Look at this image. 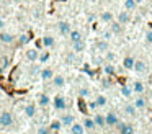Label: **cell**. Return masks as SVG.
<instances>
[{"mask_svg": "<svg viewBox=\"0 0 152 134\" xmlns=\"http://www.w3.org/2000/svg\"><path fill=\"white\" fill-rule=\"evenodd\" d=\"M132 70H134L137 75H144V74H147V70H149V65H147V62H145L144 59H136V62H134V67H132Z\"/></svg>", "mask_w": 152, "mask_h": 134, "instance_id": "6da1fadb", "label": "cell"}, {"mask_svg": "<svg viewBox=\"0 0 152 134\" xmlns=\"http://www.w3.org/2000/svg\"><path fill=\"white\" fill-rule=\"evenodd\" d=\"M13 124V114L10 111H2L0 113V126L2 127H10Z\"/></svg>", "mask_w": 152, "mask_h": 134, "instance_id": "7a4b0ae2", "label": "cell"}, {"mask_svg": "<svg viewBox=\"0 0 152 134\" xmlns=\"http://www.w3.org/2000/svg\"><path fill=\"white\" fill-rule=\"evenodd\" d=\"M116 129H118L119 134H134L136 133L132 124H126V123H123V121H119V123L116 124Z\"/></svg>", "mask_w": 152, "mask_h": 134, "instance_id": "3957f363", "label": "cell"}, {"mask_svg": "<svg viewBox=\"0 0 152 134\" xmlns=\"http://www.w3.org/2000/svg\"><path fill=\"white\" fill-rule=\"evenodd\" d=\"M53 106H54V110H56V111H64V110L67 108V101H66V98L61 97V95H57V97L53 100Z\"/></svg>", "mask_w": 152, "mask_h": 134, "instance_id": "277c9868", "label": "cell"}, {"mask_svg": "<svg viewBox=\"0 0 152 134\" xmlns=\"http://www.w3.org/2000/svg\"><path fill=\"white\" fill-rule=\"evenodd\" d=\"M105 121H106V127H116V124L119 123V118L116 113L110 111V113L105 114Z\"/></svg>", "mask_w": 152, "mask_h": 134, "instance_id": "5b68a950", "label": "cell"}, {"mask_svg": "<svg viewBox=\"0 0 152 134\" xmlns=\"http://www.w3.org/2000/svg\"><path fill=\"white\" fill-rule=\"evenodd\" d=\"M57 29H59L61 36H69L70 31H72L69 21H59V23H57Z\"/></svg>", "mask_w": 152, "mask_h": 134, "instance_id": "8992f818", "label": "cell"}, {"mask_svg": "<svg viewBox=\"0 0 152 134\" xmlns=\"http://www.w3.org/2000/svg\"><path fill=\"white\" fill-rule=\"evenodd\" d=\"M116 21H119L121 25H128V23L131 21V12H128V10L119 12L118 16H116Z\"/></svg>", "mask_w": 152, "mask_h": 134, "instance_id": "52a82bcc", "label": "cell"}, {"mask_svg": "<svg viewBox=\"0 0 152 134\" xmlns=\"http://www.w3.org/2000/svg\"><path fill=\"white\" fill-rule=\"evenodd\" d=\"M39 77H41V80H44V82L53 80V77H54V70H53L51 67H44V69H41V70H39Z\"/></svg>", "mask_w": 152, "mask_h": 134, "instance_id": "ba28073f", "label": "cell"}, {"mask_svg": "<svg viewBox=\"0 0 152 134\" xmlns=\"http://www.w3.org/2000/svg\"><path fill=\"white\" fill-rule=\"evenodd\" d=\"M25 56H26V59L30 62H36L38 59H39V51H38V49H34V48H30V49H26V51H25Z\"/></svg>", "mask_w": 152, "mask_h": 134, "instance_id": "9c48e42d", "label": "cell"}, {"mask_svg": "<svg viewBox=\"0 0 152 134\" xmlns=\"http://www.w3.org/2000/svg\"><path fill=\"white\" fill-rule=\"evenodd\" d=\"M132 105L137 108V111L145 110V108H147V100H145V97H142V95H137V98L132 101Z\"/></svg>", "mask_w": 152, "mask_h": 134, "instance_id": "30bf717a", "label": "cell"}, {"mask_svg": "<svg viewBox=\"0 0 152 134\" xmlns=\"http://www.w3.org/2000/svg\"><path fill=\"white\" fill-rule=\"evenodd\" d=\"M95 48H96V51H98V52L105 54V52L110 49V41H106V39H103V38H102V39H98V41H96Z\"/></svg>", "mask_w": 152, "mask_h": 134, "instance_id": "8fae6325", "label": "cell"}, {"mask_svg": "<svg viewBox=\"0 0 152 134\" xmlns=\"http://www.w3.org/2000/svg\"><path fill=\"white\" fill-rule=\"evenodd\" d=\"M0 42H4V44H13V42H15V36L12 34V33L2 31V33H0Z\"/></svg>", "mask_w": 152, "mask_h": 134, "instance_id": "7c38bea8", "label": "cell"}, {"mask_svg": "<svg viewBox=\"0 0 152 134\" xmlns=\"http://www.w3.org/2000/svg\"><path fill=\"white\" fill-rule=\"evenodd\" d=\"M103 72H105V75H108V77H113V75L116 74L115 62H105V64H103Z\"/></svg>", "mask_w": 152, "mask_h": 134, "instance_id": "4fadbf2b", "label": "cell"}, {"mask_svg": "<svg viewBox=\"0 0 152 134\" xmlns=\"http://www.w3.org/2000/svg\"><path fill=\"white\" fill-rule=\"evenodd\" d=\"M85 126H83V123H74L72 126H70V134H85Z\"/></svg>", "mask_w": 152, "mask_h": 134, "instance_id": "5bb4252c", "label": "cell"}, {"mask_svg": "<svg viewBox=\"0 0 152 134\" xmlns=\"http://www.w3.org/2000/svg\"><path fill=\"white\" fill-rule=\"evenodd\" d=\"M123 110H124L126 116H129V118H136V114H137V108H136L132 103H126Z\"/></svg>", "mask_w": 152, "mask_h": 134, "instance_id": "9a60e30c", "label": "cell"}, {"mask_svg": "<svg viewBox=\"0 0 152 134\" xmlns=\"http://www.w3.org/2000/svg\"><path fill=\"white\" fill-rule=\"evenodd\" d=\"M61 121H62V124L64 126H72L74 123H75V116L74 114H70V113H64L62 116H61Z\"/></svg>", "mask_w": 152, "mask_h": 134, "instance_id": "2e32d148", "label": "cell"}, {"mask_svg": "<svg viewBox=\"0 0 152 134\" xmlns=\"http://www.w3.org/2000/svg\"><path fill=\"white\" fill-rule=\"evenodd\" d=\"M38 105H39L41 108H48L51 105V98L48 93H41L39 97H38Z\"/></svg>", "mask_w": 152, "mask_h": 134, "instance_id": "e0dca14e", "label": "cell"}, {"mask_svg": "<svg viewBox=\"0 0 152 134\" xmlns=\"http://www.w3.org/2000/svg\"><path fill=\"white\" fill-rule=\"evenodd\" d=\"M87 49V44H85V41H75V42H72V51L75 52V54H80V52H83Z\"/></svg>", "mask_w": 152, "mask_h": 134, "instance_id": "ac0fdd59", "label": "cell"}, {"mask_svg": "<svg viewBox=\"0 0 152 134\" xmlns=\"http://www.w3.org/2000/svg\"><path fill=\"white\" fill-rule=\"evenodd\" d=\"M41 44H43L46 49H49V48H53V46L56 44V39H54L51 34H46V36L41 38Z\"/></svg>", "mask_w": 152, "mask_h": 134, "instance_id": "d6986e66", "label": "cell"}, {"mask_svg": "<svg viewBox=\"0 0 152 134\" xmlns=\"http://www.w3.org/2000/svg\"><path fill=\"white\" fill-rule=\"evenodd\" d=\"M132 92L134 93H137V95H142L145 92V85H144V82H141V80H136L134 83H132Z\"/></svg>", "mask_w": 152, "mask_h": 134, "instance_id": "ffe728a7", "label": "cell"}, {"mask_svg": "<svg viewBox=\"0 0 152 134\" xmlns=\"http://www.w3.org/2000/svg\"><path fill=\"white\" fill-rule=\"evenodd\" d=\"M93 121H95L96 127H100V129H103V127H106V121H105V114H100L96 113L95 116H93Z\"/></svg>", "mask_w": 152, "mask_h": 134, "instance_id": "44dd1931", "label": "cell"}, {"mask_svg": "<svg viewBox=\"0 0 152 134\" xmlns=\"http://www.w3.org/2000/svg\"><path fill=\"white\" fill-rule=\"evenodd\" d=\"M134 62H136V59L132 57V56H126V57L123 59V67H124L126 70H132V67H134Z\"/></svg>", "mask_w": 152, "mask_h": 134, "instance_id": "7402d4cb", "label": "cell"}, {"mask_svg": "<svg viewBox=\"0 0 152 134\" xmlns=\"http://www.w3.org/2000/svg\"><path fill=\"white\" fill-rule=\"evenodd\" d=\"M123 26L119 21H111L110 23V29L113 31V34H123Z\"/></svg>", "mask_w": 152, "mask_h": 134, "instance_id": "603a6c76", "label": "cell"}, {"mask_svg": "<svg viewBox=\"0 0 152 134\" xmlns=\"http://www.w3.org/2000/svg\"><path fill=\"white\" fill-rule=\"evenodd\" d=\"M53 85L56 88H62L66 85V77L64 75H54L53 77Z\"/></svg>", "mask_w": 152, "mask_h": 134, "instance_id": "cb8c5ba5", "label": "cell"}, {"mask_svg": "<svg viewBox=\"0 0 152 134\" xmlns=\"http://www.w3.org/2000/svg\"><path fill=\"white\" fill-rule=\"evenodd\" d=\"M25 114H26L28 118H34V116H36V105H34V103H28L26 106H25Z\"/></svg>", "mask_w": 152, "mask_h": 134, "instance_id": "d4e9b609", "label": "cell"}, {"mask_svg": "<svg viewBox=\"0 0 152 134\" xmlns=\"http://www.w3.org/2000/svg\"><path fill=\"white\" fill-rule=\"evenodd\" d=\"M83 126H85V129H87V131H93V129H96L95 121H93V118H90V116H85V119H83Z\"/></svg>", "mask_w": 152, "mask_h": 134, "instance_id": "484cf974", "label": "cell"}, {"mask_svg": "<svg viewBox=\"0 0 152 134\" xmlns=\"http://www.w3.org/2000/svg\"><path fill=\"white\" fill-rule=\"evenodd\" d=\"M100 20H102L103 23H111L113 21V13L110 12V10H105V12L100 13Z\"/></svg>", "mask_w": 152, "mask_h": 134, "instance_id": "4316f807", "label": "cell"}, {"mask_svg": "<svg viewBox=\"0 0 152 134\" xmlns=\"http://www.w3.org/2000/svg\"><path fill=\"white\" fill-rule=\"evenodd\" d=\"M69 38H70V41H72V42H75V41H82L83 36H82V33H80L79 29H72L70 34H69Z\"/></svg>", "mask_w": 152, "mask_h": 134, "instance_id": "83f0119b", "label": "cell"}, {"mask_svg": "<svg viewBox=\"0 0 152 134\" xmlns=\"http://www.w3.org/2000/svg\"><path fill=\"white\" fill-rule=\"evenodd\" d=\"M132 93H134V92H132V87H129V85H123L121 87V95L124 98H131Z\"/></svg>", "mask_w": 152, "mask_h": 134, "instance_id": "f1b7e54d", "label": "cell"}, {"mask_svg": "<svg viewBox=\"0 0 152 134\" xmlns=\"http://www.w3.org/2000/svg\"><path fill=\"white\" fill-rule=\"evenodd\" d=\"M136 7H137V0H124V10L132 12L136 10Z\"/></svg>", "mask_w": 152, "mask_h": 134, "instance_id": "f546056e", "label": "cell"}, {"mask_svg": "<svg viewBox=\"0 0 152 134\" xmlns=\"http://www.w3.org/2000/svg\"><path fill=\"white\" fill-rule=\"evenodd\" d=\"M66 62H67L69 65L75 64V62H77V56H75V52H74V51L67 52V54H66Z\"/></svg>", "mask_w": 152, "mask_h": 134, "instance_id": "4dcf8cb0", "label": "cell"}, {"mask_svg": "<svg viewBox=\"0 0 152 134\" xmlns=\"http://www.w3.org/2000/svg\"><path fill=\"white\" fill-rule=\"evenodd\" d=\"M95 101H96V105H98V108H102V106H105V105L108 103V98H106L105 95H96Z\"/></svg>", "mask_w": 152, "mask_h": 134, "instance_id": "1f68e13d", "label": "cell"}, {"mask_svg": "<svg viewBox=\"0 0 152 134\" xmlns=\"http://www.w3.org/2000/svg\"><path fill=\"white\" fill-rule=\"evenodd\" d=\"M64 124H62V121L61 119H54V121H51V124H49V127L53 131H61V127H62Z\"/></svg>", "mask_w": 152, "mask_h": 134, "instance_id": "d6a6232c", "label": "cell"}, {"mask_svg": "<svg viewBox=\"0 0 152 134\" xmlns=\"http://www.w3.org/2000/svg\"><path fill=\"white\" fill-rule=\"evenodd\" d=\"M103 59H105V62H115L116 61V54L108 49V51L105 52V57H103Z\"/></svg>", "mask_w": 152, "mask_h": 134, "instance_id": "836d02e7", "label": "cell"}, {"mask_svg": "<svg viewBox=\"0 0 152 134\" xmlns=\"http://www.w3.org/2000/svg\"><path fill=\"white\" fill-rule=\"evenodd\" d=\"M90 93H92V92H90V88H87V87H82L79 90V97L80 98H88Z\"/></svg>", "mask_w": 152, "mask_h": 134, "instance_id": "e575fe53", "label": "cell"}, {"mask_svg": "<svg viewBox=\"0 0 152 134\" xmlns=\"http://www.w3.org/2000/svg\"><path fill=\"white\" fill-rule=\"evenodd\" d=\"M113 36H115V34H113L111 29H105V31L102 33V38H103V39H106V41H110V39H111Z\"/></svg>", "mask_w": 152, "mask_h": 134, "instance_id": "d590c367", "label": "cell"}, {"mask_svg": "<svg viewBox=\"0 0 152 134\" xmlns=\"http://www.w3.org/2000/svg\"><path fill=\"white\" fill-rule=\"evenodd\" d=\"M144 39H145V42H147V44H151V46H152V29H149V31H145V34H144Z\"/></svg>", "mask_w": 152, "mask_h": 134, "instance_id": "8d00e7d4", "label": "cell"}, {"mask_svg": "<svg viewBox=\"0 0 152 134\" xmlns=\"http://www.w3.org/2000/svg\"><path fill=\"white\" fill-rule=\"evenodd\" d=\"M38 61H39V62H43V64H44V62H48V61H49V52H43V54H39V59H38Z\"/></svg>", "mask_w": 152, "mask_h": 134, "instance_id": "74e56055", "label": "cell"}, {"mask_svg": "<svg viewBox=\"0 0 152 134\" xmlns=\"http://www.w3.org/2000/svg\"><path fill=\"white\" fill-rule=\"evenodd\" d=\"M53 133V129L51 127H46V126H41L39 129H38V134H51Z\"/></svg>", "mask_w": 152, "mask_h": 134, "instance_id": "f35d334b", "label": "cell"}, {"mask_svg": "<svg viewBox=\"0 0 152 134\" xmlns=\"http://www.w3.org/2000/svg\"><path fill=\"white\" fill-rule=\"evenodd\" d=\"M28 41H30V36L28 34H21L20 38H18V42H20V44H26Z\"/></svg>", "mask_w": 152, "mask_h": 134, "instance_id": "ab89813d", "label": "cell"}, {"mask_svg": "<svg viewBox=\"0 0 152 134\" xmlns=\"http://www.w3.org/2000/svg\"><path fill=\"white\" fill-rule=\"evenodd\" d=\"M102 62H105V59H103L102 56H98V54L93 56V64H102Z\"/></svg>", "mask_w": 152, "mask_h": 134, "instance_id": "60d3db41", "label": "cell"}, {"mask_svg": "<svg viewBox=\"0 0 152 134\" xmlns=\"http://www.w3.org/2000/svg\"><path fill=\"white\" fill-rule=\"evenodd\" d=\"M88 108H90V110H96V108H98V105H96V101H90Z\"/></svg>", "mask_w": 152, "mask_h": 134, "instance_id": "b9f144b4", "label": "cell"}, {"mask_svg": "<svg viewBox=\"0 0 152 134\" xmlns=\"http://www.w3.org/2000/svg\"><path fill=\"white\" fill-rule=\"evenodd\" d=\"M102 85H103L105 88H108V87H110V80H108V78H103V80H102Z\"/></svg>", "mask_w": 152, "mask_h": 134, "instance_id": "7bdbcfd3", "label": "cell"}, {"mask_svg": "<svg viewBox=\"0 0 152 134\" xmlns=\"http://www.w3.org/2000/svg\"><path fill=\"white\" fill-rule=\"evenodd\" d=\"M5 25H7V21H5L4 18H0V31H2V29L5 28Z\"/></svg>", "mask_w": 152, "mask_h": 134, "instance_id": "ee69618b", "label": "cell"}, {"mask_svg": "<svg viewBox=\"0 0 152 134\" xmlns=\"http://www.w3.org/2000/svg\"><path fill=\"white\" fill-rule=\"evenodd\" d=\"M12 2H13V3H20L21 0H12Z\"/></svg>", "mask_w": 152, "mask_h": 134, "instance_id": "f6af8a7d", "label": "cell"}, {"mask_svg": "<svg viewBox=\"0 0 152 134\" xmlns=\"http://www.w3.org/2000/svg\"><path fill=\"white\" fill-rule=\"evenodd\" d=\"M144 134H152V133H144Z\"/></svg>", "mask_w": 152, "mask_h": 134, "instance_id": "bcb514c9", "label": "cell"}, {"mask_svg": "<svg viewBox=\"0 0 152 134\" xmlns=\"http://www.w3.org/2000/svg\"><path fill=\"white\" fill-rule=\"evenodd\" d=\"M151 61H152V54H151Z\"/></svg>", "mask_w": 152, "mask_h": 134, "instance_id": "7dc6e473", "label": "cell"}, {"mask_svg": "<svg viewBox=\"0 0 152 134\" xmlns=\"http://www.w3.org/2000/svg\"><path fill=\"white\" fill-rule=\"evenodd\" d=\"M0 13H2V8H0Z\"/></svg>", "mask_w": 152, "mask_h": 134, "instance_id": "c3c4849f", "label": "cell"}, {"mask_svg": "<svg viewBox=\"0 0 152 134\" xmlns=\"http://www.w3.org/2000/svg\"><path fill=\"white\" fill-rule=\"evenodd\" d=\"M0 2H2V0H0Z\"/></svg>", "mask_w": 152, "mask_h": 134, "instance_id": "681fc988", "label": "cell"}]
</instances>
